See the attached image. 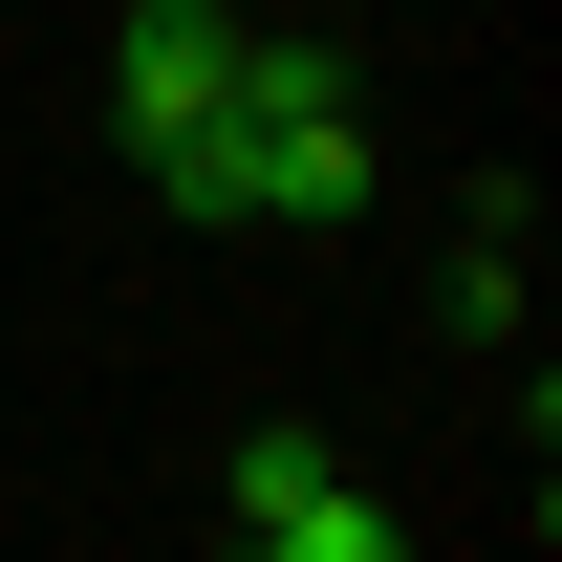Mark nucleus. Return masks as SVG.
I'll return each instance as SVG.
<instances>
[{
    "label": "nucleus",
    "instance_id": "obj_1",
    "mask_svg": "<svg viewBox=\"0 0 562 562\" xmlns=\"http://www.w3.org/2000/svg\"><path fill=\"white\" fill-rule=\"evenodd\" d=\"M173 216H238V238H347L368 216V87L347 44H238V109L173 173Z\"/></svg>",
    "mask_w": 562,
    "mask_h": 562
},
{
    "label": "nucleus",
    "instance_id": "obj_2",
    "mask_svg": "<svg viewBox=\"0 0 562 562\" xmlns=\"http://www.w3.org/2000/svg\"><path fill=\"white\" fill-rule=\"evenodd\" d=\"M238 44H260L238 0H131V22H109V109H131V173H151V195L216 151V109H238Z\"/></svg>",
    "mask_w": 562,
    "mask_h": 562
},
{
    "label": "nucleus",
    "instance_id": "obj_3",
    "mask_svg": "<svg viewBox=\"0 0 562 562\" xmlns=\"http://www.w3.org/2000/svg\"><path fill=\"white\" fill-rule=\"evenodd\" d=\"M216 497H238V562H412V519H390L325 432H238Z\"/></svg>",
    "mask_w": 562,
    "mask_h": 562
}]
</instances>
